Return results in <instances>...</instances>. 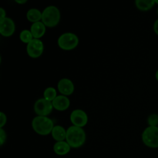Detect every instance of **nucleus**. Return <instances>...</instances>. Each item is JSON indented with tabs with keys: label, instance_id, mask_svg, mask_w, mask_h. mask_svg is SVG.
Here are the masks:
<instances>
[{
	"label": "nucleus",
	"instance_id": "nucleus-1",
	"mask_svg": "<svg viewBox=\"0 0 158 158\" xmlns=\"http://www.w3.org/2000/svg\"><path fill=\"white\" fill-rule=\"evenodd\" d=\"M86 135L84 130L81 127L71 126L66 130V141L69 143L71 148H79L86 142Z\"/></svg>",
	"mask_w": 158,
	"mask_h": 158
},
{
	"label": "nucleus",
	"instance_id": "nucleus-2",
	"mask_svg": "<svg viewBox=\"0 0 158 158\" xmlns=\"http://www.w3.org/2000/svg\"><path fill=\"white\" fill-rule=\"evenodd\" d=\"M32 129L36 134L42 136H46L51 134L54 126L53 121L47 117L36 116L32 121Z\"/></svg>",
	"mask_w": 158,
	"mask_h": 158
},
{
	"label": "nucleus",
	"instance_id": "nucleus-3",
	"mask_svg": "<svg viewBox=\"0 0 158 158\" xmlns=\"http://www.w3.org/2000/svg\"><path fill=\"white\" fill-rule=\"evenodd\" d=\"M60 12L56 6H47L43 12L42 22L46 27L52 28L56 26L60 21Z\"/></svg>",
	"mask_w": 158,
	"mask_h": 158
},
{
	"label": "nucleus",
	"instance_id": "nucleus-4",
	"mask_svg": "<svg viewBox=\"0 0 158 158\" xmlns=\"http://www.w3.org/2000/svg\"><path fill=\"white\" fill-rule=\"evenodd\" d=\"M57 43L60 49L69 51L77 48L79 44V39L77 35L73 32H65L59 37Z\"/></svg>",
	"mask_w": 158,
	"mask_h": 158
},
{
	"label": "nucleus",
	"instance_id": "nucleus-5",
	"mask_svg": "<svg viewBox=\"0 0 158 158\" xmlns=\"http://www.w3.org/2000/svg\"><path fill=\"white\" fill-rule=\"evenodd\" d=\"M142 140L147 147L158 148V127H148L142 134Z\"/></svg>",
	"mask_w": 158,
	"mask_h": 158
},
{
	"label": "nucleus",
	"instance_id": "nucleus-6",
	"mask_svg": "<svg viewBox=\"0 0 158 158\" xmlns=\"http://www.w3.org/2000/svg\"><path fill=\"white\" fill-rule=\"evenodd\" d=\"M52 109H53V106H52V102L44 98L39 99L34 104V110L37 116L47 117L49 114H51Z\"/></svg>",
	"mask_w": 158,
	"mask_h": 158
},
{
	"label": "nucleus",
	"instance_id": "nucleus-7",
	"mask_svg": "<svg viewBox=\"0 0 158 158\" xmlns=\"http://www.w3.org/2000/svg\"><path fill=\"white\" fill-rule=\"evenodd\" d=\"M26 51L29 57L33 59L41 56L44 51V45L42 40L33 39L26 46Z\"/></svg>",
	"mask_w": 158,
	"mask_h": 158
},
{
	"label": "nucleus",
	"instance_id": "nucleus-8",
	"mask_svg": "<svg viewBox=\"0 0 158 158\" xmlns=\"http://www.w3.org/2000/svg\"><path fill=\"white\" fill-rule=\"evenodd\" d=\"M70 121L73 126L83 128L88 123V116L83 110H74L70 114Z\"/></svg>",
	"mask_w": 158,
	"mask_h": 158
},
{
	"label": "nucleus",
	"instance_id": "nucleus-9",
	"mask_svg": "<svg viewBox=\"0 0 158 158\" xmlns=\"http://www.w3.org/2000/svg\"><path fill=\"white\" fill-rule=\"evenodd\" d=\"M15 23L12 19L6 17L4 19L0 20V33L2 36H11L15 32Z\"/></svg>",
	"mask_w": 158,
	"mask_h": 158
},
{
	"label": "nucleus",
	"instance_id": "nucleus-10",
	"mask_svg": "<svg viewBox=\"0 0 158 158\" xmlns=\"http://www.w3.org/2000/svg\"><path fill=\"white\" fill-rule=\"evenodd\" d=\"M58 90L63 96H69L74 92V84L69 79L63 78L59 81Z\"/></svg>",
	"mask_w": 158,
	"mask_h": 158
},
{
	"label": "nucleus",
	"instance_id": "nucleus-11",
	"mask_svg": "<svg viewBox=\"0 0 158 158\" xmlns=\"http://www.w3.org/2000/svg\"><path fill=\"white\" fill-rule=\"evenodd\" d=\"M54 109L58 111H65L69 108L70 105V101L66 96H57L56 98L52 102Z\"/></svg>",
	"mask_w": 158,
	"mask_h": 158
},
{
	"label": "nucleus",
	"instance_id": "nucleus-12",
	"mask_svg": "<svg viewBox=\"0 0 158 158\" xmlns=\"http://www.w3.org/2000/svg\"><path fill=\"white\" fill-rule=\"evenodd\" d=\"M46 26L42 21L32 23L30 27V31L33 35V38L40 40L46 33Z\"/></svg>",
	"mask_w": 158,
	"mask_h": 158
},
{
	"label": "nucleus",
	"instance_id": "nucleus-13",
	"mask_svg": "<svg viewBox=\"0 0 158 158\" xmlns=\"http://www.w3.org/2000/svg\"><path fill=\"white\" fill-rule=\"evenodd\" d=\"M71 147L66 141L56 142L53 145V151L59 156H64L70 151Z\"/></svg>",
	"mask_w": 158,
	"mask_h": 158
},
{
	"label": "nucleus",
	"instance_id": "nucleus-14",
	"mask_svg": "<svg viewBox=\"0 0 158 158\" xmlns=\"http://www.w3.org/2000/svg\"><path fill=\"white\" fill-rule=\"evenodd\" d=\"M51 134L52 136V138L57 142L64 141L66 138V130L63 127L56 125L53 127Z\"/></svg>",
	"mask_w": 158,
	"mask_h": 158
},
{
	"label": "nucleus",
	"instance_id": "nucleus-15",
	"mask_svg": "<svg viewBox=\"0 0 158 158\" xmlns=\"http://www.w3.org/2000/svg\"><path fill=\"white\" fill-rule=\"evenodd\" d=\"M43 12H40L37 9H30L26 13V18L29 22L32 23L42 21Z\"/></svg>",
	"mask_w": 158,
	"mask_h": 158
},
{
	"label": "nucleus",
	"instance_id": "nucleus-16",
	"mask_svg": "<svg viewBox=\"0 0 158 158\" xmlns=\"http://www.w3.org/2000/svg\"><path fill=\"white\" fill-rule=\"evenodd\" d=\"M155 4V0H137L135 2L136 6L140 11L150 10Z\"/></svg>",
	"mask_w": 158,
	"mask_h": 158
},
{
	"label": "nucleus",
	"instance_id": "nucleus-17",
	"mask_svg": "<svg viewBox=\"0 0 158 158\" xmlns=\"http://www.w3.org/2000/svg\"><path fill=\"white\" fill-rule=\"evenodd\" d=\"M56 90L55 88L51 87V86L50 87L46 88L44 90V93H43V98L50 102L53 101L56 98Z\"/></svg>",
	"mask_w": 158,
	"mask_h": 158
},
{
	"label": "nucleus",
	"instance_id": "nucleus-18",
	"mask_svg": "<svg viewBox=\"0 0 158 158\" xmlns=\"http://www.w3.org/2000/svg\"><path fill=\"white\" fill-rule=\"evenodd\" d=\"M19 39L23 43H26V44H28V43H30L34 38L30 30L24 29V30H23L21 32H20Z\"/></svg>",
	"mask_w": 158,
	"mask_h": 158
},
{
	"label": "nucleus",
	"instance_id": "nucleus-19",
	"mask_svg": "<svg viewBox=\"0 0 158 158\" xmlns=\"http://www.w3.org/2000/svg\"><path fill=\"white\" fill-rule=\"evenodd\" d=\"M148 123L149 127H157L158 125V115L157 114H151L148 119Z\"/></svg>",
	"mask_w": 158,
	"mask_h": 158
},
{
	"label": "nucleus",
	"instance_id": "nucleus-20",
	"mask_svg": "<svg viewBox=\"0 0 158 158\" xmlns=\"http://www.w3.org/2000/svg\"><path fill=\"white\" fill-rule=\"evenodd\" d=\"M7 139V134L3 128H0V145L2 146Z\"/></svg>",
	"mask_w": 158,
	"mask_h": 158
},
{
	"label": "nucleus",
	"instance_id": "nucleus-21",
	"mask_svg": "<svg viewBox=\"0 0 158 158\" xmlns=\"http://www.w3.org/2000/svg\"><path fill=\"white\" fill-rule=\"evenodd\" d=\"M7 122V117L3 112L0 113V128H3Z\"/></svg>",
	"mask_w": 158,
	"mask_h": 158
},
{
	"label": "nucleus",
	"instance_id": "nucleus-22",
	"mask_svg": "<svg viewBox=\"0 0 158 158\" xmlns=\"http://www.w3.org/2000/svg\"><path fill=\"white\" fill-rule=\"evenodd\" d=\"M0 14H1V17H0V20L4 19L5 18H6V12L3 8L0 9Z\"/></svg>",
	"mask_w": 158,
	"mask_h": 158
},
{
	"label": "nucleus",
	"instance_id": "nucleus-23",
	"mask_svg": "<svg viewBox=\"0 0 158 158\" xmlns=\"http://www.w3.org/2000/svg\"><path fill=\"white\" fill-rule=\"evenodd\" d=\"M154 32H155V33L158 35V19L156 20L155 23H154Z\"/></svg>",
	"mask_w": 158,
	"mask_h": 158
},
{
	"label": "nucleus",
	"instance_id": "nucleus-24",
	"mask_svg": "<svg viewBox=\"0 0 158 158\" xmlns=\"http://www.w3.org/2000/svg\"><path fill=\"white\" fill-rule=\"evenodd\" d=\"M15 2L18 3V4H25L26 2V0H15Z\"/></svg>",
	"mask_w": 158,
	"mask_h": 158
},
{
	"label": "nucleus",
	"instance_id": "nucleus-25",
	"mask_svg": "<svg viewBox=\"0 0 158 158\" xmlns=\"http://www.w3.org/2000/svg\"><path fill=\"white\" fill-rule=\"evenodd\" d=\"M156 79H157V80L158 81V70L157 71V73H156Z\"/></svg>",
	"mask_w": 158,
	"mask_h": 158
},
{
	"label": "nucleus",
	"instance_id": "nucleus-26",
	"mask_svg": "<svg viewBox=\"0 0 158 158\" xmlns=\"http://www.w3.org/2000/svg\"><path fill=\"white\" fill-rule=\"evenodd\" d=\"M155 3H156V4L158 5V0H155Z\"/></svg>",
	"mask_w": 158,
	"mask_h": 158
},
{
	"label": "nucleus",
	"instance_id": "nucleus-27",
	"mask_svg": "<svg viewBox=\"0 0 158 158\" xmlns=\"http://www.w3.org/2000/svg\"><path fill=\"white\" fill-rule=\"evenodd\" d=\"M157 15H158V9H157Z\"/></svg>",
	"mask_w": 158,
	"mask_h": 158
}]
</instances>
